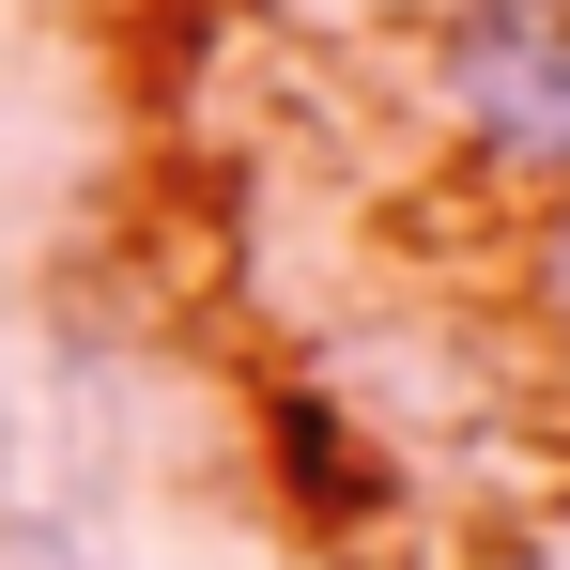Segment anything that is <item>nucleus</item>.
Returning <instances> with one entry per match:
<instances>
[{"label": "nucleus", "instance_id": "nucleus-1", "mask_svg": "<svg viewBox=\"0 0 570 570\" xmlns=\"http://www.w3.org/2000/svg\"><path fill=\"white\" fill-rule=\"evenodd\" d=\"M432 108L478 186L570 200V0H463L432 31Z\"/></svg>", "mask_w": 570, "mask_h": 570}, {"label": "nucleus", "instance_id": "nucleus-2", "mask_svg": "<svg viewBox=\"0 0 570 570\" xmlns=\"http://www.w3.org/2000/svg\"><path fill=\"white\" fill-rule=\"evenodd\" d=\"M263 463H278V493L308 509V524H385V448L324 401V385H263Z\"/></svg>", "mask_w": 570, "mask_h": 570}, {"label": "nucleus", "instance_id": "nucleus-3", "mask_svg": "<svg viewBox=\"0 0 570 570\" xmlns=\"http://www.w3.org/2000/svg\"><path fill=\"white\" fill-rule=\"evenodd\" d=\"M0 570H108V540L78 509H0Z\"/></svg>", "mask_w": 570, "mask_h": 570}, {"label": "nucleus", "instance_id": "nucleus-4", "mask_svg": "<svg viewBox=\"0 0 570 570\" xmlns=\"http://www.w3.org/2000/svg\"><path fill=\"white\" fill-rule=\"evenodd\" d=\"M540 324L570 340V200H556V232H540Z\"/></svg>", "mask_w": 570, "mask_h": 570}]
</instances>
